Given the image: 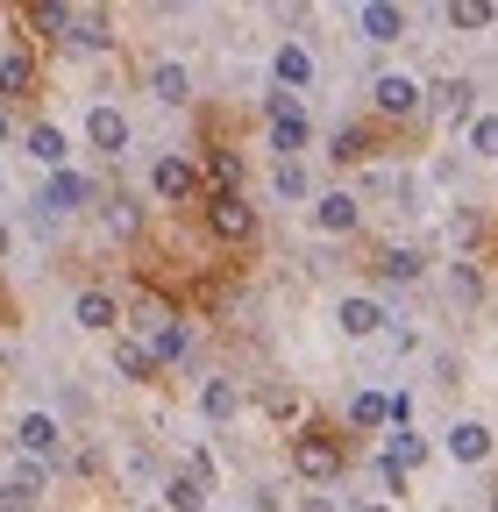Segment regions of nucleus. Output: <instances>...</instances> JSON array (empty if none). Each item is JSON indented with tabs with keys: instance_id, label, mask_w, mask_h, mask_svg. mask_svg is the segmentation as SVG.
Returning <instances> with one entry per match:
<instances>
[{
	"instance_id": "1",
	"label": "nucleus",
	"mask_w": 498,
	"mask_h": 512,
	"mask_svg": "<svg viewBox=\"0 0 498 512\" xmlns=\"http://www.w3.org/2000/svg\"><path fill=\"white\" fill-rule=\"evenodd\" d=\"M292 470H299L306 484H328V477H342V441H335V434H321V427L292 434Z\"/></svg>"
},
{
	"instance_id": "2",
	"label": "nucleus",
	"mask_w": 498,
	"mask_h": 512,
	"mask_svg": "<svg viewBox=\"0 0 498 512\" xmlns=\"http://www.w3.org/2000/svg\"><path fill=\"white\" fill-rule=\"evenodd\" d=\"M207 228L221 242H249V235H257V214L242 207V192H214V200H207Z\"/></svg>"
},
{
	"instance_id": "3",
	"label": "nucleus",
	"mask_w": 498,
	"mask_h": 512,
	"mask_svg": "<svg viewBox=\"0 0 498 512\" xmlns=\"http://www.w3.org/2000/svg\"><path fill=\"white\" fill-rule=\"evenodd\" d=\"M271 150H285V164H292V150H306V114L292 93H271Z\"/></svg>"
},
{
	"instance_id": "4",
	"label": "nucleus",
	"mask_w": 498,
	"mask_h": 512,
	"mask_svg": "<svg viewBox=\"0 0 498 512\" xmlns=\"http://www.w3.org/2000/svg\"><path fill=\"white\" fill-rule=\"evenodd\" d=\"M93 200V185L79 178V171H57L50 185H43V221H57V214H72V207H86Z\"/></svg>"
},
{
	"instance_id": "5",
	"label": "nucleus",
	"mask_w": 498,
	"mask_h": 512,
	"mask_svg": "<svg viewBox=\"0 0 498 512\" xmlns=\"http://www.w3.org/2000/svg\"><path fill=\"white\" fill-rule=\"evenodd\" d=\"M356 22H363L370 43H399V36H406V8H392V0H363Z\"/></svg>"
},
{
	"instance_id": "6",
	"label": "nucleus",
	"mask_w": 498,
	"mask_h": 512,
	"mask_svg": "<svg viewBox=\"0 0 498 512\" xmlns=\"http://www.w3.org/2000/svg\"><path fill=\"white\" fill-rule=\"evenodd\" d=\"M150 185H157V200H193V192H200V171L185 164V157H157Z\"/></svg>"
},
{
	"instance_id": "7",
	"label": "nucleus",
	"mask_w": 498,
	"mask_h": 512,
	"mask_svg": "<svg viewBox=\"0 0 498 512\" xmlns=\"http://www.w3.org/2000/svg\"><path fill=\"white\" fill-rule=\"evenodd\" d=\"M86 136H93V150L121 157V150H129V121H121V107H93L86 114Z\"/></svg>"
},
{
	"instance_id": "8",
	"label": "nucleus",
	"mask_w": 498,
	"mask_h": 512,
	"mask_svg": "<svg viewBox=\"0 0 498 512\" xmlns=\"http://www.w3.org/2000/svg\"><path fill=\"white\" fill-rule=\"evenodd\" d=\"M15 441H22V456H29V463H43V456H57V441H65V434H57L50 413H29V420L15 427Z\"/></svg>"
},
{
	"instance_id": "9",
	"label": "nucleus",
	"mask_w": 498,
	"mask_h": 512,
	"mask_svg": "<svg viewBox=\"0 0 498 512\" xmlns=\"http://www.w3.org/2000/svg\"><path fill=\"white\" fill-rule=\"evenodd\" d=\"M370 100H378V114H413V107H420V86H413L406 72H385L378 86H370Z\"/></svg>"
},
{
	"instance_id": "10",
	"label": "nucleus",
	"mask_w": 498,
	"mask_h": 512,
	"mask_svg": "<svg viewBox=\"0 0 498 512\" xmlns=\"http://www.w3.org/2000/svg\"><path fill=\"white\" fill-rule=\"evenodd\" d=\"M449 456H456V463H484V456H491V427L456 420V427H449Z\"/></svg>"
},
{
	"instance_id": "11",
	"label": "nucleus",
	"mask_w": 498,
	"mask_h": 512,
	"mask_svg": "<svg viewBox=\"0 0 498 512\" xmlns=\"http://www.w3.org/2000/svg\"><path fill=\"white\" fill-rule=\"evenodd\" d=\"M65 43L72 50H107L114 36H107V15H93V8H72V29H65Z\"/></svg>"
},
{
	"instance_id": "12",
	"label": "nucleus",
	"mask_w": 498,
	"mask_h": 512,
	"mask_svg": "<svg viewBox=\"0 0 498 512\" xmlns=\"http://www.w3.org/2000/svg\"><path fill=\"white\" fill-rule=\"evenodd\" d=\"M114 320H121V306H114V292H79V328H93V335H107L114 328Z\"/></svg>"
},
{
	"instance_id": "13",
	"label": "nucleus",
	"mask_w": 498,
	"mask_h": 512,
	"mask_svg": "<svg viewBox=\"0 0 498 512\" xmlns=\"http://www.w3.org/2000/svg\"><path fill=\"white\" fill-rule=\"evenodd\" d=\"M335 320H342V335H378V328H385V306H378V299H342Z\"/></svg>"
},
{
	"instance_id": "14",
	"label": "nucleus",
	"mask_w": 498,
	"mask_h": 512,
	"mask_svg": "<svg viewBox=\"0 0 498 512\" xmlns=\"http://www.w3.org/2000/svg\"><path fill=\"white\" fill-rule=\"evenodd\" d=\"M470 100H477V86H470V79H442V86H434V114H449V121H463V114H470Z\"/></svg>"
},
{
	"instance_id": "15",
	"label": "nucleus",
	"mask_w": 498,
	"mask_h": 512,
	"mask_svg": "<svg viewBox=\"0 0 498 512\" xmlns=\"http://www.w3.org/2000/svg\"><path fill=\"white\" fill-rule=\"evenodd\" d=\"M314 221H321L328 235H349V228H356V200H349V192H328V200L314 207Z\"/></svg>"
},
{
	"instance_id": "16",
	"label": "nucleus",
	"mask_w": 498,
	"mask_h": 512,
	"mask_svg": "<svg viewBox=\"0 0 498 512\" xmlns=\"http://www.w3.org/2000/svg\"><path fill=\"white\" fill-rule=\"evenodd\" d=\"M114 370H121V377H136V384H150V377H157V363H150V349H143V342H114Z\"/></svg>"
},
{
	"instance_id": "17",
	"label": "nucleus",
	"mask_w": 498,
	"mask_h": 512,
	"mask_svg": "<svg viewBox=\"0 0 498 512\" xmlns=\"http://www.w3.org/2000/svg\"><path fill=\"white\" fill-rule=\"evenodd\" d=\"M164 505H171V512H207V484H200V477H171V484H164Z\"/></svg>"
},
{
	"instance_id": "18",
	"label": "nucleus",
	"mask_w": 498,
	"mask_h": 512,
	"mask_svg": "<svg viewBox=\"0 0 498 512\" xmlns=\"http://www.w3.org/2000/svg\"><path fill=\"white\" fill-rule=\"evenodd\" d=\"M29 86H36V64H29L22 50H8V57H0V93L15 100V93H29Z\"/></svg>"
},
{
	"instance_id": "19",
	"label": "nucleus",
	"mask_w": 498,
	"mask_h": 512,
	"mask_svg": "<svg viewBox=\"0 0 498 512\" xmlns=\"http://www.w3.org/2000/svg\"><path fill=\"white\" fill-rule=\"evenodd\" d=\"M150 86H157V100H193V79H185V64H157V72H150Z\"/></svg>"
},
{
	"instance_id": "20",
	"label": "nucleus",
	"mask_w": 498,
	"mask_h": 512,
	"mask_svg": "<svg viewBox=\"0 0 498 512\" xmlns=\"http://www.w3.org/2000/svg\"><path fill=\"white\" fill-rule=\"evenodd\" d=\"M29 22H36L43 36H57V43H65V29H72V8H65V0H36V8H29Z\"/></svg>"
},
{
	"instance_id": "21",
	"label": "nucleus",
	"mask_w": 498,
	"mask_h": 512,
	"mask_svg": "<svg viewBox=\"0 0 498 512\" xmlns=\"http://www.w3.org/2000/svg\"><path fill=\"white\" fill-rule=\"evenodd\" d=\"M29 157H36V164H65V128H50V121L29 128Z\"/></svg>"
},
{
	"instance_id": "22",
	"label": "nucleus",
	"mask_w": 498,
	"mask_h": 512,
	"mask_svg": "<svg viewBox=\"0 0 498 512\" xmlns=\"http://www.w3.org/2000/svg\"><path fill=\"white\" fill-rule=\"evenodd\" d=\"M178 356H185V328H178V320L150 328V363H178Z\"/></svg>"
},
{
	"instance_id": "23",
	"label": "nucleus",
	"mask_w": 498,
	"mask_h": 512,
	"mask_svg": "<svg viewBox=\"0 0 498 512\" xmlns=\"http://www.w3.org/2000/svg\"><path fill=\"white\" fill-rule=\"evenodd\" d=\"M306 79H314V57H306L299 43H285L278 50V86H306Z\"/></svg>"
},
{
	"instance_id": "24",
	"label": "nucleus",
	"mask_w": 498,
	"mask_h": 512,
	"mask_svg": "<svg viewBox=\"0 0 498 512\" xmlns=\"http://www.w3.org/2000/svg\"><path fill=\"white\" fill-rule=\"evenodd\" d=\"M43 484H50V470H43V463H29V456H22V463H15V477H8V498H22V505H29V498H36V491H43Z\"/></svg>"
},
{
	"instance_id": "25",
	"label": "nucleus",
	"mask_w": 498,
	"mask_h": 512,
	"mask_svg": "<svg viewBox=\"0 0 498 512\" xmlns=\"http://www.w3.org/2000/svg\"><path fill=\"white\" fill-rule=\"evenodd\" d=\"M378 271H385L392 285H413V278H420V249H385V256H378Z\"/></svg>"
},
{
	"instance_id": "26",
	"label": "nucleus",
	"mask_w": 498,
	"mask_h": 512,
	"mask_svg": "<svg viewBox=\"0 0 498 512\" xmlns=\"http://www.w3.org/2000/svg\"><path fill=\"white\" fill-rule=\"evenodd\" d=\"M349 420H356V427H385V420H392V406H385L378 392H356V399H349Z\"/></svg>"
},
{
	"instance_id": "27",
	"label": "nucleus",
	"mask_w": 498,
	"mask_h": 512,
	"mask_svg": "<svg viewBox=\"0 0 498 512\" xmlns=\"http://www.w3.org/2000/svg\"><path fill=\"white\" fill-rule=\"evenodd\" d=\"M385 463H392V470L406 477L413 463H427V441H420V434H392V456H385Z\"/></svg>"
},
{
	"instance_id": "28",
	"label": "nucleus",
	"mask_w": 498,
	"mask_h": 512,
	"mask_svg": "<svg viewBox=\"0 0 498 512\" xmlns=\"http://www.w3.org/2000/svg\"><path fill=\"white\" fill-rule=\"evenodd\" d=\"M200 413H207V420H228V413H235V384H228V377H214L207 392H200Z\"/></svg>"
},
{
	"instance_id": "29",
	"label": "nucleus",
	"mask_w": 498,
	"mask_h": 512,
	"mask_svg": "<svg viewBox=\"0 0 498 512\" xmlns=\"http://www.w3.org/2000/svg\"><path fill=\"white\" fill-rule=\"evenodd\" d=\"M207 178H214V192H235V185H242V157L214 150V157H207Z\"/></svg>"
},
{
	"instance_id": "30",
	"label": "nucleus",
	"mask_w": 498,
	"mask_h": 512,
	"mask_svg": "<svg viewBox=\"0 0 498 512\" xmlns=\"http://www.w3.org/2000/svg\"><path fill=\"white\" fill-rule=\"evenodd\" d=\"M449 22H456V29H491V0H456Z\"/></svg>"
},
{
	"instance_id": "31",
	"label": "nucleus",
	"mask_w": 498,
	"mask_h": 512,
	"mask_svg": "<svg viewBox=\"0 0 498 512\" xmlns=\"http://www.w3.org/2000/svg\"><path fill=\"white\" fill-rule=\"evenodd\" d=\"M470 150L477 157H498V114H477L470 121Z\"/></svg>"
},
{
	"instance_id": "32",
	"label": "nucleus",
	"mask_w": 498,
	"mask_h": 512,
	"mask_svg": "<svg viewBox=\"0 0 498 512\" xmlns=\"http://www.w3.org/2000/svg\"><path fill=\"white\" fill-rule=\"evenodd\" d=\"M335 157H342V164L370 157V136H363V128H335Z\"/></svg>"
},
{
	"instance_id": "33",
	"label": "nucleus",
	"mask_w": 498,
	"mask_h": 512,
	"mask_svg": "<svg viewBox=\"0 0 498 512\" xmlns=\"http://www.w3.org/2000/svg\"><path fill=\"white\" fill-rule=\"evenodd\" d=\"M449 285H456V299H463V306H477V292H484V285H477V271H470V264H456V271H449Z\"/></svg>"
},
{
	"instance_id": "34",
	"label": "nucleus",
	"mask_w": 498,
	"mask_h": 512,
	"mask_svg": "<svg viewBox=\"0 0 498 512\" xmlns=\"http://www.w3.org/2000/svg\"><path fill=\"white\" fill-rule=\"evenodd\" d=\"M107 228H114V235H136V207H129V200H107Z\"/></svg>"
},
{
	"instance_id": "35",
	"label": "nucleus",
	"mask_w": 498,
	"mask_h": 512,
	"mask_svg": "<svg viewBox=\"0 0 498 512\" xmlns=\"http://www.w3.org/2000/svg\"><path fill=\"white\" fill-rule=\"evenodd\" d=\"M278 192H285V200H299V192H306V171H299V164H278Z\"/></svg>"
},
{
	"instance_id": "36",
	"label": "nucleus",
	"mask_w": 498,
	"mask_h": 512,
	"mask_svg": "<svg viewBox=\"0 0 498 512\" xmlns=\"http://www.w3.org/2000/svg\"><path fill=\"white\" fill-rule=\"evenodd\" d=\"M0 512H22V498H8V491H0Z\"/></svg>"
},
{
	"instance_id": "37",
	"label": "nucleus",
	"mask_w": 498,
	"mask_h": 512,
	"mask_svg": "<svg viewBox=\"0 0 498 512\" xmlns=\"http://www.w3.org/2000/svg\"><path fill=\"white\" fill-rule=\"evenodd\" d=\"M306 512H335V505H328V498H306Z\"/></svg>"
},
{
	"instance_id": "38",
	"label": "nucleus",
	"mask_w": 498,
	"mask_h": 512,
	"mask_svg": "<svg viewBox=\"0 0 498 512\" xmlns=\"http://www.w3.org/2000/svg\"><path fill=\"white\" fill-rule=\"evenodd\" d=\"M0 143H8V107H0Z\"/></svg>"
},
{
	"instance_id": "39",
	"label": "nucleus",
	"mask_w": 498,
	"mask_h": 512,
	"mask_svg": "<svg viewBox=\"0 0 498 512\" xmlns=\"http://www.w3.org/2000/svg\"><path fill=\"white\" fill-rule=\"evenodd\" d=\"M0 256H8V228H0Z\"/></svg>"
},
{
	"instance_id": "40",
	"label": "nucleus",
	"mask_w": 498,
	"mask_h": 512,
	"mask_svg": "<svg viewBox=\"0 0 498 512\" xmlns=\"http://www.w3.org/2000/svg\"><path fill=\"white\" fill-rule=\"evenodd\" d=\"M491 512H498V491H491Z\"/></svg>"
},
{
	"instance_id": "41",
	"label": "nucleus",
	"mask_w": 498,
	"mask_h": 512,
	"mask_svg": "<svg viewBox=\"0 0 498 512\" xmlns=\"http://www.w3.org/2000/svg\"><path fill=\"white\" fill-rule=\"evenodd\" d=\"M370 512H385V505H370Z\"/></svg>"
}]
</instances>
